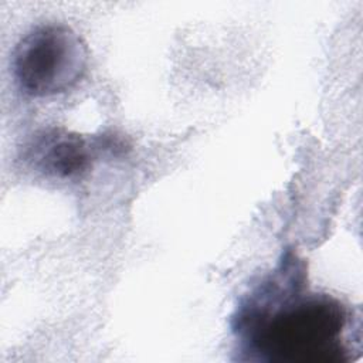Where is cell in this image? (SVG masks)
I'll use <instances>...</instances> for the list:
<instances>
[{
  "mask_svg": "<svg viewBox=\"0 0 363 363\" xmlns=\"http://www.w3.org/2000/svg\"><path fill=\"white\" fill-rule=\"evenodd\" d=\"M24 159L43 176L71 179L89 167L92 147L77 133L64 129H47L34 136Z\"/></svg>",
  "mask_w": 363,
  "mask_h": 363,
  "instance_id": "obj_3",
  "label": "cell"
},
{
  "mask_svg": "<svg viewBox=\"0 0 363 363\" xmlns=\"http://www.w3.org/2000/svg\"><path fill=\"white\" fill-rule=\"evenodd\" d=\"M88 48L67 24L48 23L30 30L16 44L11 58L18 89L33 98L67 92L84 77Z\"/></svg>",
  "mask_w": 363,
  "mask_h": 363,
  "instance_id": "obj_2",
  "label": "cell"
},
{
  "mask_svg": "<svg viewBox=\"0 0 363 363\" xmlns=\"http://www.w3.org/2000/svg\"><path fill=\"white\" fill-rule=\"evenodd\" d=\"M350 315L336 298L275 278L241 308L234 330L251 360L343 363L352 359Z\"/></svg>",
  "mask_w": 363,
  "mask_h": 363,
  "instance_id": "obj_1",
  "label": "cell"
}]
</instances>
